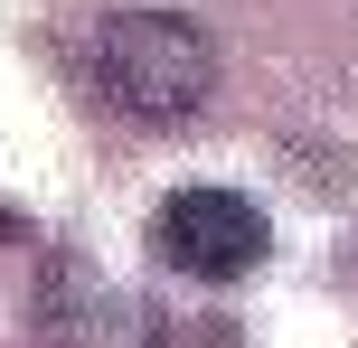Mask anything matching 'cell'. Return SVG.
Returning <instances> with one entry per match:
<instances>
[{
    "instance_id": "7a4b0ae2",
    "label": "cell",
    "mask_w": 358,
    "mask_h": 348,
    "mask_svg": "<svg viewBox=\"0 0 358 348\" xmlns=\"http://www.w3.org/2000/svg\"><path fill=\"white\" fill-rule=\"evenodd\" d=\"M151 245H161V264L189 273V282H236V273L264 264L273 236H264V207L236 198V188H170L161 217H151Z\"/></svg>"
},
{
    "instance_id": "6da1fadb",
    "label": "cell",
    "mask_w": 358,
    "mask_h": 348,
    "mask_svg": "<svg viewBox=\"0 0 358 348\" xmlns=\"http://www.w3.org/2000/svg\"><path fill=\"white\" fill-rule=\"evenodd\" d=\"M85 75H94V94H104L113 113H132V123H189V113L217 94V47H208V29L179 19V10H123V19L94 29Z\"/></svg>"
}]
</instances>
